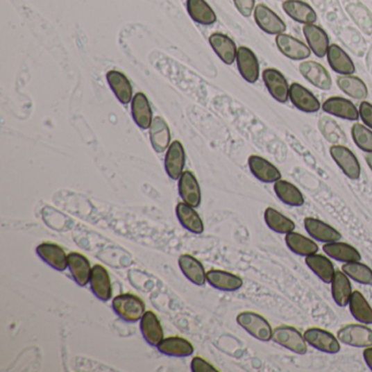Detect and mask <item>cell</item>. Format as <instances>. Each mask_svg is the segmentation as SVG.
<instances>
[{
	"label": "cell",
	"instance_id": "6da1fadb",
	"mask_svg": "<svg viewBox=\"0 0 372 372\" xmlns=\"http://www.w3.org/2000/svg\"><path fill=\"white\" fill-rule=\"evenodd\" d=\"M112 309L115 314L129 323L140 321L146 312V303L133 294H121L112 299Z\"/></svg>",
	"mask_w": 372,
	"mask_h": 372
},
{
	"label": "cell",
	"instance_id": "7a4b0ae2",
	"mask_svg": "<svg viewBox=\"0 0 372 372\" xmlns=\"http://www.w3.org/2000/svg\"><path fill=\"white\" fill-rule=\"evenodd\" d=\"M236 320L242 329L257 341H269L272 339V326L261 314L253 311H245L238 314Z\"/></svg>",
	"mask_w": 372,
	"mask_h": 372
},
{
	"label": "cell",
	"instance_id": "3957f363",
	"mask_svg": "<svg viewBox=\"0 0 372 372\" xmlns=\"http://www.w3.org/2000/svg\"><path fill=\"white\" fill-rule=\"evenodd\" d=\"M272 341L297 355L308 352L307 341L298 330L291 326H280L273 330Z\"/></svg>",
	"mask_w": 372,
	"mask_h": 372
},
{
	"label": "cell",
	"instance_id": "277c9868",
	"mask_svg": "<svg viewBox=\"0 0 372 372\" xmlns=\"http://www.w3.org/2000/svg\"><path fill=\"white\" fill-rule=\"evenodd\" d=\"M337 339L348 346L366 348L372 346V330L367 324H346L337 331Z\"/></svg>",
	"mask_w": 372,
	"mask_h": 372
},
{
	"label": "cell",
	"instance_id": "5b68a950",
	"mask_svg": "<svg viewBox=\"0 0 372 372\" xmlns=\"http://www.w3.org/2000/svg\"><path fill=\"white\" fill-rule=\"evenodd\" d=\"M303 337L307 344L326 354H337L341 350L339 339L321 328H309L303 333Z\"/></svg>",
	"mask_w": 372,
	"mask_h": 372
},
{
	"label": "cell",
	"instance_id": "8992f818",
	"mask_svg": "<svg viewBox=\"0 0 372 372\" xmlns=\"http://www.w3.org/2000/svg\"><path fill=\"white\" fill-rule=\"evenodd\" d=\"M330 154H331L333 161L344 173L345 176L348 177L352 180L360 178L362 169H360V161L357 160L356 155L348 148L335 144L330 149Z\"/></svg>",
	"mask_w": 372,
	"mask_h": 372
},
{
	"label": "cell",
	"instance_id": "52a82bcc",
	"mask_svg": "<svg viewBox=\"0 0 372 372\" xmlns=\"http://www.w3.org/2000/svg\"><path fill=\"white\" fill-rule=\"evenodd\" d=\"M253 15H255V24L265 33L271 34V35L285 33V22L267 6L262 3L255 6Z\"/></svg>",
	"mask_w": 372,
	"mask_h": 372
},
{
	"label": "cell",
	"instance_id": "ba28073f",
	"mask_svg": "<svg viewBox=\"0 0 372 372\" xmlns=\"http://www.w3.org/2000/svg\"><path fill=\"white\" fill-rule=\"evenodd\" d=\"M299 71L311 85L322 90L329 91L332 87V78L328 70L322 65L312 60H307L299 65Z\"/></svg>",
	"mask_w": 372,
	"mask_h": 372
},
{
	"label": "cell",
	"instance_id": "9c48e42d",
	"mask_svg": "<svg viewBox=\"0 0 372 372\" xmlns=\"http://www.w3.org/2000/svg\"><path fill=\"white\" fill-rule=\"evenodd\" d=\"M263 81L274 100L280 103L287 102L289 99V87L282 72L274 68L265 69L262 74Z\"/></svg>",
	"mask_w": 372,
	"mask_h": 372
},
{
	"label": "cell",
	"instance_id": "30bf717a",
	"mask_svg": "<svg viewBox=\"0 0 372 372\" xmlns=\"http://www.w3.org/2000/svg\"><path fill=\"white\" fill-rule=\"evenodd\" d=\"M276 42L280 53L287 58L293 60H305L310 57V47L293 36L285 33L278 34L276 35Z\"/></svg>",
	"mask_w": 372,
	"mask_h": 372
},
{
	"label": "cell",
	"instance_id": "8fae6325",
	"mask_svg": "<svg viewBox=\"0 0 372 372\" xmlns=\"http://www.w3.org/2000/svg\"><path fill=\"white\" fill-rule=\"evenodd\" d=\"M322 110L332 116L341 118V119L356 121L360 119V110L355 106L354 103L343 99V97L332 96L324 101Z\"/></svg>",
	"mask_w": 372,
	"mask_h": 372
},
{
	"label": "cell",
	"instance_id": "7c38bea8",
	"mask_svg": "<svg viewBox=\"0 0 372 372\" xmlns=\"http://www.w3.org/2000/svg\"><path fill=\"white\" fill-rule=\"evenodd\" d=\"M248 165L253 176L264 184H276V181L282 178V174L278 171V167L261 156H249Z\"/></svg>",
	"mask_w": 372,
	"mask_h": 372
},
{
	"label": "cell",
	"instance_id": "4fadbf2b",
	"mask_svg": "<svg viewBox=\"0 0 372 372\" xmlns=\"http://www.w3.org/2000/svg\"><path fill=\"white\" fill-rule=\"evenodd\" d=\"M236 60L242 77L249 83H255L260 77V66L255 53L248 47H239Z\"/></svg>",
	"mask_w": 372,
	"mask_h": 372
},
{
	"label": "cell",
	"instance_id": "5bb4252c",
	"mask_svg": "<svg viewBox=\"0 0 372 372\" xmlns=\"http://www.w3.org/2000/svg\"><path fill=\"white\" fill-rule=\"evenodd\" d=\"M303 226L309 236L316 242L328 244L341 239V234L339 230L314 217H306L303 221Z\"/></svg>",
	"mask_w": 372,
	"mask_h": 372
},
{
	"label": "cell",
	"instance_id": "9a60e30c",
	"mask_svg": "<svg viewBox=\"0 0 372 372\" xmlns=\"http://www.w3.org/2000/svg\"><path fill=\"white\" fill-rule=\"evenodd\" d=\"M289 100L297 110L308 114L316 112L322 108L318 99L308 89L299 83H293L289 87Z\"/></svg>",
	"mask_w": 372,
	"mask_h": 372
},
{
	"label": "cell",
	"instance_id": "2e32d148",
	"mask_svg": "<svg viewBox=\"0 0 372 372\" xmlns=\"http://www.w3.org/2000/svg\"><path fill=\"white\" fill-rule=\"evenodd\" d=\"M36 253L44 262L59 272H64L68 268V255L65 253V250L56 244L44 242L36 247Z\"/></svg>",
	"mask_w": 372,
	"mask_h": 372
},
{
	"label": "cell",
	"instance_id": "e0dca14e",
	"mask_svg": "<svg viewBox=\"0 0 372 372\" xmlns=\"http://www.w3.org/2000/svg\"><path fill=\"white\" fill-rule=\"evenodd\" d=\"M303 31L311 51L319 58L326 56L329 51L330 40L323 28L314 24H305Z\"/></svg>",
	"mask_w": 372,
	"mask_h": 372
},
{
	"label": "cell",
	"instance_id": "ac0fdd59",
	"mask_svg": "<svg viewBox=\"0 0 372 372\" xmlns=\"http://www.w3.org/2000/svg\"><path fill=\"white\" fill-rule=\"evenodd\" d=\"M186 164L185 149L179 141H174L169 146L165 156V171L169 178L176 180L184 173Z\"/></svg>",
	"mask_w": 372,
	"mask_h": 372
},
{
	"label": "cell",
	"instance_id": "d6986e66",
	"mask_svg": "<svg viewBox=\"0 0 372 372\" xmlns=\"http://www.w3.org/2000/svg\"><path fill=\"white\" fill-rule=\"evenodd\" d=\"M178 192L185 203L192 205V208L199 207L201 203V189L192 171H186L181 175L179 178Z\"/></svg>",
	"mask_w": 372,
	"mask_h": 372
},
{
	"label": "cell",
	"instance_id": "ffe728a7",
	"mask_svg": "<svg viewBox=\"0 0 372 372\" xmlns=\"http://www.w3.org/2000/svg\"><path fill=\"white\" fill-rule=\"evenodd\" d=\"M90 285L93 294L100 301H108L112 298V283L110 274L103 265L96 264L92 268Z\"/></svg>",
	"mask_w": 372,
	"mask_h": 372
},
{
	"label": "cell",
	"instance_id": "44dd1931",
	"mask_svg": "<svg viewBox=\"0 0 372 372\" xmlns=\"http://www.w3.org/2000/svg\"><path fill=\"white\" fill-rule=\"evenodd\" d=\"M140 329L143 337L151 346L158 347L164 339L161 322L153 311H146L140 320Z\"/></svg>",
	"mask_w": 372,
	"mask_h": 372
},
{
	"label": "cell",
	"instance_id": "7402d4cb",
	"mask_svg": "<svg viewBox=\"0 0 372 372\" xmlns=\"http://www.w3.org/2000/svg\"><path fill=\"white\" fill-rule=\"evenodd\" d=\"M282 7L286 15L298 24H314L318 19L314 8L301 0H285Z\"/></svg>",
	"mask_w": 372,
	"mask_h": 372
},
{
	"label": "cell",
	"instance_id": "603a6c76",
	"mask_svg": "<svg viewBox=\"0 0 372 372\" xmlns=\"http://www.w3.org/2000/svg\"><path fill=\"white\" fill-rule=\"evenodd\" d=\"M207 282L219 291H238L244 285V280L240 276L222 270H211L207 272Z\"/></svg>",
	"mask_w": 372,
	"mask_h": 372
},
{
	"label": "cell",
	"instance_id": "cb8c5ba5",
	"mask_svg": "<svg viewBox=\"0 0 372 372\" xmlns=\"http://www.w3.org/2000/svg\"><path fill=\"white\" fill-rule=\"evenodd\" d=\"M324 253L328 257L339 262H360L362 261V255L356 248L346 242H328L322 247Z\"/></svg>",
	"mask_w": 372,
	"mask_h": 372
},
{
	"label": "cell",
	"instance_id": "d4e9b609",
	"mask_svg": "<svg viewBox=\"0 0 372 372\" xmlns=\"http://www.w3.org/2000/svg\"><path fill=\"white\" fill-rule=\"evenodd\" d=\"M209 42L212 49H214L217 56L224 64H234L237 57L238 49L230 37L222 33H214L210 36Z\"/></svg>",
	"mask_w": 372,
	"mask_h": 372
},
{
	"label": "cell",
	"instance_id": "484cf974",
	"mask_svg": "<svg viewBox=\"0 0 372 372\" xmlns=\"http://www.w3.org/2000/svg\"><path fill=\"white\" fill-rule=\"evenodd\" d=\"M68 269L74 282L79 286H87L90 283L92 268L87 257L81 253H71L68 255Z\"/></svg>",
	"mask_w": 372,
	"mask_h": 372
},
{
	"label": "cell",
	"instance_id": "4316f807",
	"mask_svg": "<svg viewBox=\"0 0 372 372\" xmlns=\"http://www.w3.org/2000/svg\"><path fill=\"white\" fill-rule=\"evenodd\" d=\"M326 57H328V62L332 70L341 76H349V74H354L356 71L350 57L337 44L330 45Z\"/></svg>",
	"mask_w": 372,
	"mask_h": 372
},
{
	"label": "cell",
	"instance_id": "83f0119b",
	"mask_svg": "<svg viewBox=\"0 0 372 372\" xmlns=\"http://www.w3.org/2000/svg\"><path fill=\"white\" fill-rule=\"evenodd\" d=\"M179 268L184 276L194 285L203 286L207 282V273L198 259L190 255H183L178 259Z\"/></svg>",
	"mask_w": 372,
	"mask_h": 372
},
{
	"label": "cell",
	"instance_id": "f1b7e54d",
	"mask_svg": "<svg viewBox=\"0 0 372 372\" xmlns=\"http://www.w3.org/2000/svg\"><path fill=\"white\" fill-rule=\"evenodd\" d=\"M332 297L339 307L348 306L353 294L352 284L343 271H335L331 282Z\"/></svg>",
	"mask_w": 372,
	"mask_h": 372
},
{
	"label": "cell",
	"instance_id": "f546056e",
	"mask_svg": "<svg viewBox=\"0 0 372 372\" xmlns=\"http://www.w3.org/2000/svg\"><path fill=\"white\" fill-rule=\"evenodd\" d=\"M150 140L154 151L158 153H163L166 149L169 148L171 130L165 120L160 116L154 118L152 121L150 127Z\"/></svg>",
	"mask_w": 372,
	"mask_h": 372
},
{
	"label": "cell",
	"instance_id": "4dcf8cb0",
	"mask_svg": "<svg viewBox=\"0 0 372 372\" xmlns=\"http://www.w3.org/2000/svg\"><path fill=\"white\" fill-rule=\"evenodd\" d=\"M106 79L118 101L125 105L129 104L133 99V87L125 74L116 70H110L106 74Z\"/></svg>",
	"mask_w": 372,
	"mask_h": 372
},
{
	"label": "cell",
	"instance_id": "1f68e13d",
	"mask_svg": "<svg viewBox=\"0 0 372 372\" xmlns=\"http://www.w3.org/2000/svg\"><path fill=\"white\" fill-rule=\"evenodd\" d=\"M131 112L135 123L141 129H149L152 125V110L148 97L143 93H137L131 103Z\"/></svg>",
	"mask_w": 372,
	"mask_h": 372
},
{
	"label": "cell",
	"instance_id": "d6a6232c",
	"mask_svg": "<svg viewBox=\"0 0 372 372\" xmlns=\"http://www.w3.org/2000/svg\"><path fill=\"white\" fill-rule=\"evenodd\" d=\"M307 267L318 276L323 283L330 284L333 280L335 268L333 263L329 257L323 255H319L318 253L314 255H308L305 259Z\"/></svg>",
	"mask_w": 372,
	"mask_h": 372
},
{
	"label": "cell",
	"instance_id": "836d02e7",
	"mask_svg": "<svg viewBox=\"0 0 372 372\" xmlns=\"http://www.w3.org/2000/svg\"><path fill=\"white\" fill-rule=\"evenodd\" d=\"M176 215L181 226L185 227L189 232H194V234L203 232L204 225L201 217L192 205L185 202L177 204Z\"/></svg>",
	"mask_w": 372,
	"mask_h": 372
},
{
	"label": "cell",
	"instance_id": "e575fe53",
	"mask_svg": "<svg viewBox=\"0 0 372 372\" xmlns=\"http://www.w3.org/2000/svg\"><path fill=\"white\" fill-rule=\"evenodd\" d=\"M158 349L162 354L171 357L192 356L194 352L192 343L179 337L164 339L158 345Z\"/></svg>",
	"mask_w": 372,
	"mask_h": 372
},
{
	"label": "cell",
	"instance_id": "d590c367",
	"mask_svg": "<svg viewBox=\"0 0 372 372\" xmlns=\"http://www.w3.org/2000/svg\"><path fill=\"white\" fill-rule=\"evenodd\" d=\"M285 242L288 249L301 257H308L319 251V246L314 240L299 232H291L286 234Z\"/></svg>",
	"mask_w": 372,
	"mask_h": 372
},
{
	"label": "cell",
	"instance_id": "8d00e7d4",
	"mask_svg": "<svg viewBox=\"0 0 372 372\" xmlns=\"http://www.w3.org/2000/svg\"><path fill=\"white\" fill-rule=\"evenodd\" d=\"M274 192L278 199L289 207L298 208L305 204V198L301 190L289 181L283 179L276 181L274 184Z\"/></svg>",
	"mask_w": 372,
	"mask_h": 372
},
{
	"label": "cell",
	"instance_id": "74e56055",
	"mask_svg": "<svg viewBox=\"0 0 372 372\" xmlns=\"http://www.w3.org/2000/svg\"><path fill=\"white\" fill-rule=\"evenodd\" d=\"M337 85L341 90V92L355 100L364 101L368 97V87L358 77H355L353 74L349 76H339L337 80Z\"/></svg>",
	"mask_w": 372,
	"mask_h": 372
},
{
	"label": "cell",
	"instance_id": "f35d334b",
	"mask_svg": "<svg viewBox=\"0 0 372 372\" xmlns=\"http://www.w3.org/2000/svg\"><path fill=\"white\" fill-rule=\"evenodd\" d=\"M187 10L192 20L203 26H211L217 21V15L205 0H187Z\"/></svg>",
	"mask_w": 372,
	"mask_h": 372
},
{
	"label": "cell",
	"instance_id": "ab89813d",
	"mask_svg": "<svg viewBox=\"0 0 372 372\" xmlns=\"http://www.w3.org/2000/svg\"><path fill=\"white\" fill-rule=\"evenodd\" d=\"M349 311L357 321L362 324H372V308L360 291H353L349 299Z\"/></svg>",
	"mask_w": 372,
	"mask_h": 372
},
{
	"label": "cell",
	"instance_id": "60d3db41",
	"mask_svg": "<svg viewBox=\"0 0 372 372\" xmlns=\"http://www.w3.org/2000/svg\"><path fill=\"white\" fill-rule=\"evenodd\" d=\"M264 221L269 228L278 234L286 235L295 230V222L274 208L265 209Z\"/></svg>",
	"mask_w": 372,
	"mask_h": 372
},
{
	"label": "cell",
	"instance_id": "b9f144b4",
	"mask_svg": "<svg viewBox=\"0 0 372 372\" xmlns=\"http://www.w3.org/2000/svg\"><path fill=\"white\" fill-rule=\"evenodd\" d=\"M341 271L357 283L372 286V269L360 262H348L341 265Z\"/></svg>",
	"mask_w": 372,
	"mask_h": 372
},
{
	"label": "cell",
	"instance_id": "7bdbcfd3",
	"mask_svg": "<svg viewBox=\"0 0 372 372\" xmlns=\"http://www.w3.org/2000/svg\"><path fill=\"white\" fill-rule=\"evenodd\" d=\"M352 137L360 150L366 153H372V130L362 124H355L352 127Z\"/></svg>",
	"mask_w": 372,
	"mask_h": 372
},
{
	"label": "cell",
	"instance_id": "ee69618b",
	"mask_svg": "<svg viewBox=\"0 0 372 372\" xmlns=\"http://www.w3.org/2000/svg\"><path fill=\"white\" fill-rule=\"evenodd\" d=\"M234 3L240 15L246 18L251 16L255 11V0H234Z\"/></svg>",
	"mask_w": 372,
	"mask_h": 372
},
{
	"label": "cell",
	"instance_id": "f6af8a7d",
	"mask_svg": "<svg viewBox=\"0 0 372 372\" xmlns=\"http://www.w3.org/2000/svg\"><path fill=\"white\" fill-rule=\"evenodd\" d=\"M360 116L362 123L372 130V104L366 101H362L360 104Z\"/></svg>",
	"mask_w": 372,
	"mask_h": 372
},
{
	"label": "cell",
	"instance_id": "bcb514c9",
	"mask_svg": "<svg viewBox=\"0 0 372 372\" xmlns=\"http://www.w3.org/2000/svg\"><path fill=\"white\" fill-rule=\"evenodd\" d=\"M192 371L194 372H217V368L205 362L201 357H194L192 362Z\"/></svg>",
	"mask_w": 372,
	"mask_h": 372
},
{
	"label": "cell",
	"instance_id": "7dc6e473",
	"mask_svg": "<svg viewBox=\"0 0 372 372\" xmlns=\"http://www.w3.org/2000/svg\"><path fill=\"white\" fill-rule=\"evenodd\" d=\"M362 355H364V362L372 371V346L366 347Z\"/></svg>",
	"mask_w": 372,
	"mask_h": 372
},
{
	"label": "cell",
	"instance_id": "c3c4849f",
	"mask_svg": "<svg viewBox=\"0 0 372 372\" xmlns=\"http://www.w3.org/2000/svg\"><path fill=\"white\" fill-rule=\"evenodd\" d=\"M366 162H367L368 166H369V169L372 171V153H368L366 155Z\"/></svg>",
	"mask_w": 372,
	"mask_h": 372
}]
</instances>
